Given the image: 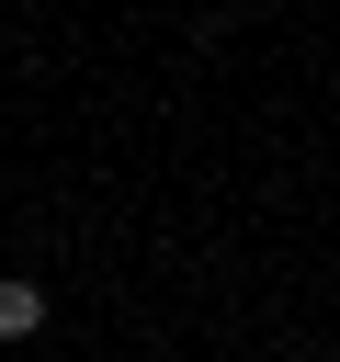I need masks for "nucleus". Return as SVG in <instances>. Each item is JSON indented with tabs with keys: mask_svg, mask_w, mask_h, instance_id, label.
<instances>
[{
	"mask_svg": "<svg viewBox=\"0 0 340 362\" xmlns=\"http://www.w3.org/2000/svg\"><path fill=\"white\" fill-rule=\"evenodd\" d=\"M34 328H45V283L11 272V283H0V339H34Z\"/></svg>",
	"mask_w": 340,
	"mask_h": 362,
	"instance_id": "obj_1",
	"label": "nucleus"
}]
</instances>
